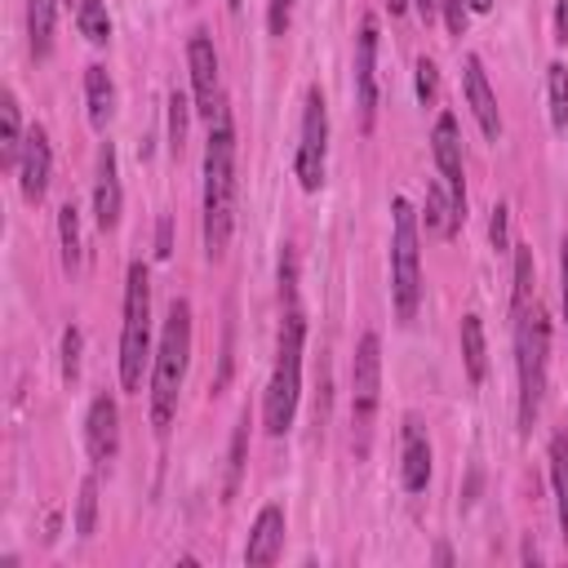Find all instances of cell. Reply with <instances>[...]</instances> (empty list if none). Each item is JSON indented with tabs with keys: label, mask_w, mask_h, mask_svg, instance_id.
Segmentation results:
<instances>
[{
	"label": "cell",
	"mask_w": 568,
	"mask_h": 568,
	"mask_svg": "<svg viewBox=\"0 0 568 568\" xmlns=\"http://www.w3.org/2000/svg\"><path fill=\"white\" fill-rule=\"evenodd\" d=\"M58 240H62V266L75 271L80 266V213H75V204L58 209Z\"/></svg>",
	"instance_id": "cell-26"
},
{
	"label": "cell",
	"mask_w": 568,
	"mask_h": 568,
	"mask_svg": "<svg viewBox=\"0 0 568 568\" xmlns=\"http://www.w3.org/2000/svg\"><path fill=\"white\" fill-rule=\"evenodd\" d=\"M49 169H53L49 133H44L40 124H31L27 138H22V155H18V182H22V195H27L31 204L44 200V191H49Z\"/></svg>",
	"instance_id": "cell-12"
},
{
	"label": "cell",
	"mask_w": 568,
	"mask_h": 568,
	"mask_svg": "<svg viewBox=\"0 0 568 568\" xmlns=\"http://www.w3.org/2000/svg\"><path fill=\"white\" fill-rule=\"evenodd\" d=\"M488 240H493V248H506V244H510V213H506V204H497V209H493Z\"/></svg>",
	"instance_id": "cell-34"
},
{
	"label": "cell",
	"mask_w": 568,
	"mask_h": 568,
	"mask_svg": "<svg viewBox=\"0 0 568 568\" xmlns=\"http://www.w3.org/2000/svg\"><path fill=\"white\" fill-rule=\"evenodd\" d=\"M546 93H550V124L564 133L568 129V67L564 62L546 67Z\"/></svg>",
	"instance_id": "cell-25"
},
{
	"label": "cell",
	"mask_w": 568,
	"mask_h": 568,
	"mask_svg": "<svg viewBox=\"0 0 568 568\" xmlns=\"http://www.w3.org/2000/svg\"><path fill=\"white\" fill-rule=\"evenodd\" d=\"M439 13H444L448 36H466V22H470V4L466 0H439Z\"/></svg>",
	"instance_id": "cell-33"
},
{
	"label": "cell",
	"mask_w": 568,
	"mask_h": 568,
	"mask_svg": "<svg viewBox=\"0 0 568 568\" xmlns=\"http://www.w3.org/2000/svg\"><path fill=\"white\" fill-rule=\"evenodd\" d=\"M62 377H67V382L80 377V328H75V324L62 328Z\"/></svg>",
	"instance_id": "cell-31"
},
{
	"label": "cell",
	"mask_w": 568,
	"mask_h": 568,
	"mask_svg": "<svg viewBox=\"0 0 568 568\" xmlns=\"http://www.w3.org/2000/svg\"><path fill=\"white\" fill-rule=\"evenodd\" d=\"M417 4V13L426 18V22H435V13H439V0H413Z\"/></svg>",
	"instance_id": "cell-39"
},
{
	"label": "cell",
	"mask_w": 568,
	"mask_h": 568,
	"mask_svg": "<svg viewBox=\"0 0 568 568\" xmlns=\"http://www.w3.org/2000/svg\"><path fill=\"white\" fill-rule=\"evenodd\" d=\"M515 364H519V426L532 430L537 408H541V390H546V359H550V320L546 311L532 302L519 320H515Z\"/></svg>",
	"instance_id": "cell-5"
},
{
	"label": "cell",
	"mask_w": 568,
	"mask_h": 568,
	"mask_svg": "<svg viewBox=\"0 0 568 568\" xmlns=\"http://www.w3.org/2000/svg\"><path fill=\"white\" fill-rule=\"evenodd\" d=\"M186 67H191V89H195V111L200 115H217L222 102V80H217V49L209 40V31H191L186 40Z\"/></svg>",
	"instance_id": "cell-9"
},
{
	"label": "cell",
	"mask_w": 568,
	"mask_h": 568,
	"mask_svg": "<svg viewBox=\"0 0 568 568\" xmlns=\"http://www.w3.org/2000/svg\"><path fill=\"white\" fill-rule=\"evenodd\" d=\"M302 342H306V320L297 302H288L280 320V337H275V368H271L266 399H262V422L271 435H284L293 426L297 395H302Z\"/></svg>",
	"instance_id": "cell-3"
},
{
	"label": "cell",
	"mask_w": 568,
	"mask_h": 568,
	"mask_svg": "<svg viewBox=\"0 0 568 568\" xmlns=\"http://www.w3.org/2000/svg\"><path fill=\"white\" fill-rule=\"evenodd\" d=\"M399 484L422 493L430 484V439L417 417H404V453H399Z\"/></svg>",
	"instance_id": "cell-16"
},
{
	"label": "cell",
	"mask_w": 568,
	"mask_h": 568,
	"mask_svg": "<svg viewBox=\"0 0 568 568\" xmlns=\"http://www.w3.org/2000/svg\"><path fill=\"white\" fill-rule=\"evenodd\" d=\"M182 146H186V98L173 89L169 93V151L182 155Z\"/></svg>",
	"instance_id": "cell-30"
},
{
	"label": "cell",
	"mask_w": 568,
	"mask_h": 568,
	"mask_svg": "<svg viewBox=\"0 0 568 568\" xmlns=\"http://www.w3.org/2000/svg\"><path fill=\"white\" fill-rule=\"evenodd\" d=\"M186 364H191V302L173 297L164 328H160L155 359H151V426H155V435H169V426L178 417V390L186 382Z\"/></svg>",
	"instance_id": "cell-2"
},
{
	"label": "cell",
	"mask_w": 568,
	"mask_h": 568,
	"mask_svg": "<svg viewBox=\"0 0 568 568\" xmlns=\"http://www.w3.org/2000/svg\"><path fill=\"white\" fill-rule=\"evenodd\" d=\"M462 80H466V102H470V111H475V120H479L484 138H488V142H497V138H501V115H497V98H493V89H488L484 62H479L475 53L462 62Z\"/></svg>",
	"instance_id": "cell-15"
},
{
	"label": "cell",
	"mask_w": 568,
	"mask_h": 568,
	"mask_svg": "<svg viewBox=\"0 0 568 568\" xmlns=\"http://www.w3.org/2000/svg\"><path fill=\"white\" fill-rule=\"evenodd\" d=\"M555 40L568 44V0H555Z\"/></svg>",
	"instance_id": "cell-36"
},
{
	"label": "cell",
	"mask_w": 568,
	"mask_h": 568,
	"mask_svg": "<svg viewBox=\"0 0 568 568\" xmlns=\"http://www.w3.org/2000/svg\"><path fill=\"white\" fill-rule=\"evenodd\" d=\"M435 93H439V67L430 58H417V98H422V106L435 102Z\"/></svg>",
	"instance_id": "cell-32"
},
{
	"label": "cell",
	"mask_w": 568,
	"mask_h": 568,
	"mask_svg": "<svg viewBox=\"0 0 568 568\" xmlns=\"http://www.w3.org/2000/svg\"><path fill=\"white\" fill-rule=\"evenodd\" d=\"M155 257H169V217H160V235H155Z\"/></svg>",
	"instance_id": "cell-38"
},
{
	"label": "cell",
	"mask_w": 568,
	"mask_h": 568,
	"mask_svg": "<svg viewBox=\"0 0 568 568\" xmlns=\"http://www.w3.org/2000/svg\"><path fill=\"white\" fill-rule=\"evenodd\" d=\"M462 359H466V377L479 386L488 373V342H484V320L479 315H462Z\"/></svg>",
	"instance_id": "cell-20"
},
{
	"label": "cell",
	"mask_w": 568,
	"mask_h": 568,
	"mask_svg": "<svg viewBox=\"0 0 568 568\" xmlns=\"http://www.w3.org/2000/svg\"><path fill=\"white\" fill-rule=\"evenodd\" d=\"M390 297H395V315L399 324H408L417 315L422 302V253H417V213L404 195H395L390 204Z\"/></svg>",
	"instance_id": "cell-6"
},
{
	"label": "cell",
	"mask_w": 568,
	"mask_h": 568,
	"mask_svg": "<svg viewBox=\"0 0 568 568\" xmlns=\"http://www.w3.org/2000/svg\"><path fill=\"white\" fill-rule=\"evenodd\" d=\"M22 115H18V98H13V89H4V98H0V164H18V155H22Z\"/></svg>",
	"instance_id": "cell-22"
},
{
	"label": "cell",
	"mask_w": 568,
	"mask_h": 568,
	"mask_svg": "<svg viewBox=\"0 0 568 568\" xmlns=\"http://www.w3.org/2000/svg\"><path fill=\"white\" fill-rule=\"evenodd\" d=\"M528 306H532V248H528V244H515V302H510L515 320H519Z\"/></svg>",
	"instance_id": "cell-27"
},
{
	"label": "cell",
	"mask_w": 568,
	"mask_h": 568,
	"mask_svg": "<svg viewBox=\"0 0 568 568\" xmlns=\"http://www.w3.org/2000/svg\"><path fill=\"white\" fill-rule=\"evenodd\" d=\"M93 528H98V479L89 475L80 484V501H75V532L80 537H93Z\"/></svg>",
	"instance_id": "cell-28"
},
{
	"label": "cell",
	"mask_w": 568,
	"mask_h": 568,
	"mask_svg": "<svg viewBox=\"0 0 568 568\" xmlns=\"http://www.w3.org/2000/svg\"><path fill=\"white\" fill-rule=\"evenodd\" d=\"M386 9H390V13H404V9H408V0H386Z\"/></svg>",
	"instance_id": "cell-41"
},
{
	"label": "cell",
	"mask_w": 568,
	"mask_h": 568,
	"mask_svg": "<svg viewBox=\"0 0 568 568\" xmlns=\"http://www.w3.org/2000/svg\"><path fill=\"white\" fill-rule=\"evenodd\" d=\"M75 27L89 44H106L111 40V18L102 0H75Z\"/></svg>",
	"instance_id": "cell-24"
},
{
	"label": "cell",
	"mask_w": 568,
	"mask_h": 568,
	"mask_svg": "<svg viewBox=\"0 0 568 568\" xmlns=\"http://www.w3.org/2000/svg\"><path fill=\"white\" fill-rule=\"evenodd\" d=\"M93 217L102 231H115L120 222V169H115V146H98V178H93Z\"/></svg>",
	"instance_id": "cell-14"
},
{
	"label": "cell",
	"mask_w": 568,
	"mask_h": 568,
	"mask_svg": "<svg viewBox=\"0 0 568 568\" xmlns=\"http://www.w3.org/2000/svg\"><path fill=\"white\" fill-rule=\"evenodd\" d=\"M284 550V506H262L257 519H253V532H248V546H244V564H275Z\"/></svg>",
	"instance_id": "cell-17"
},
{
	"label": "cell",
	"mask_w": 568,
	"mask_h": 568,
	"mask_svg": "<svg viewBox=\"0 0 568 568\" xmlns=\"http://www.w3.org/2000/svg\"><path fill=\"white\" fill-rule=\"evenodd\" d=\"M462 217H466V209H457V200L448 195L444 178L430 182V186H426V226L439 231V235H453V231L462 226Z\"/></svg>",
	"instance_id": "cell-19"
},
{
	"label": "cell",
	"mask_w": 568,
	"mask_h": 568,
	"mask_svg": "<svg viewBox=\"0 0 568 568\" xmlns=\"http://www.w3.org/2000/svg\"><path fill=\"white\" fill-rule=\"evenodd\" d=\"M235 222V129L231 111L222 106L209 129L204 146V253L222 257Z\"/></svg>",
	"instance_id": "cell-1"
},
{
	"label": "cell",
	"mask_w": 568,
	"mask_h": 568,
	"mask_svg": "<svg viewBox=\"0 0 568 568\" xmlns=\"http://www.w3.org/2000/svg\"><path fill=\"white\" fill-rule=\"evenodd\" d=\"M466 4H470L475 13H488V9H493V0H466Z\"/></svg>",
	"instance_id": "cell-40"
},
{
	"label": "cell",
	"mask_w": 568,
	"mask_h": 568,
	"mask_svg": "<svg viewBox=\"0 0 568 568\" xmlns=\"http://www.w3.org/2000/svg\"><path fill=\"white\" fill-rule=\"evenodd\" d=\"M151 275L142 262L129 266L124 280V328H120V386L142 390V373L151 364Z\"/></svg>",
	"instance_id": "cell-4"
},
{
	"label": "cell",
	"mask_w": 568,
	"mask_h": 568,
	"mask_svg": "<svg viewBox=\"0 0 568 568\" xmlns=\"http://www.w3.org/2000/svg\"><path fill=\"white\" fill-rule=\"evenodd\" d=\"M288 13H293V0H266V27H271V36H284L288 31Z\"/></svg>",
	"instance_id": "cell-35"
},
{
	"label": "cell",
	"mask_w": 568,
	"mask_h": 568,
	"mask_svg": "<svg viewBox=\"0 0 568 568\" xmlns=\"http://www.w3.org/2000/svg\"><path fill=\"white\" fill-rule=\"evenodd\" d=\"M430 146H435V164H439V178H444L448 195L457 200V209H466V169H462V138H457L453 111H444V115L435 120Z\"/></svg>",
	"instance_id": "cell-10"
},
{
	"label": "cell",
	"mask_w": 568,
	"mask_h": 568,
	"mask_svg": "<svg viewBox=\"0 0 568 568\" xmlns=\"http://www.w3.org/2000/svg\"><path fill=\"white\" fill-rule=\"evenodd\" d=\"M355 102H359V115L368 129L373 106H377V18H364L359 36H355Z\"/></svg>",
	"instance_id": "cell-11"
},
{
	"label": "cell",
	"mask_w": 568,
	"mask_h": 568,
	"mask_svg": "<svg viewBox=\"0 0 568 568\" xmlns=\"http://www.w3.org/2000/svg\"><path fill=\"white\" fill-rule=\"evenodd\" d=\"M559 280H564V324H568V235L559 244Z\"/></svg>",
	"instance_id": "cell-37"
},
{
	"label": "cell",
	"mask_w": 568,
	"mask_h": 568,
	"mask_svg": "<svg viewBox=\"0 0 568 568\" xmlns=\"http://www.w3.org/2000/svg\"><path fill=\"white\" fill-rule=\"evenodd\" d=\"M244 444H248V413L240 417L235 435H231V466H226V497L240 488V475H244Z\"/></svg>",
	"instance_id": "cell-29"
},
{
	"label": "cell",
	"mask_w": 568,
	"mask_h": 568,
	"mask_svg": "<svg viewBox=\"0 0 568 568\" xmlns=\"http://www.w3.org/2000/svg\"><path fill=\"white\" fill-rule=\"evenodd\" d=\"M84 444H89V457L93 462H111L115 448H120V408L111 395H98L89 404V417H84Z\"/></svg>",
	"instance_id": "cell-13"
},
{
	"label": "cell",
	"mask_w": 568,
	"mask_h": 568,
	"mask_svg": "<svg viewBox=\"0 0 568 568\" xmlns=\"http://www.w3.org/2000/svg\"><path fill=\"white\" fill-rule=\"evenodd\" d=\"M550 488H555L559 532H564V541H568V435H564V430L550 439Z\"/></svg>",
	"instance_id": "cell-21"
},
{
	"label": "cell",
	"mask_w": 568,
	"mask_h": 568,
	"mask_svg": "<svg viewBox=\"0 0 568 568\" xmlns=\"http://www.w3.org/2000/svg\"><path fill=\"white\" fill-rule=\"evenodd\" d=\"M27 31H31V53L49 58V49H53V0H27Z\"/></svg>",
	"instance_id": "cell-23"
},
{
	"label": "cell",
	"mask_w": 568,
	"mask_h": 568,
	"mask_svg": "<svg viewBox=\"0 0 568 568\" xmlns=\"http://www.w3.org/2000/svg\"><path fill=\"white\" fill-rule=\"evenodd\" d=\"M382 404V342L377 333H364L355 342V359H351V435H355V453L368 448V430Z\"/></svg>",
	"instance_id": "cell-7"
},
{
	"label": "cell",
	"mask_w": 568,
	"mask_h": 568,
	"mask_svg": "<svg viewBox=\"0 0 568 568\" xmlns=\"http://www.w3.org/2000/svg\"><path fill=\"white\" fill-rule=\"evenodd\" d=\"M226 4H231V9H235V13H240V4H244V0H226Z\"/></svg>",
	"instance_id": "cell-42"
},
{
	"label": "cell",
	"mask_w": 568,
	"mask_h": 568,
	"mask_svg": "<svg viewBox=\"0 0 568 568\" xmlns=\"http://www.w3.org/2000/svg\"><path fill=\"white\" fill-rule=\"evenodd\" d=\"M84 106H89V124L102 133L115 115V84L106 75V67H84Z\"/></svg>",
	"instance_id": "cell-18"
},
{
	"label": "cell",
	"mask_w": 568,
	"mask_h": 568,
	"mask_svg": "<svg viewBox=\"0 0 568 568\" xmlns=\"http://www.w3.org/2000/svg\"><path fill=\"white\" fill-rule=\"evenodd\" d=\"M324 155H328V106L320 89H306V106H302V138H297V182L302 191H320L324 182Z\"/></svg>",
	"instance_id": "cell-8"
}]
</instances>
